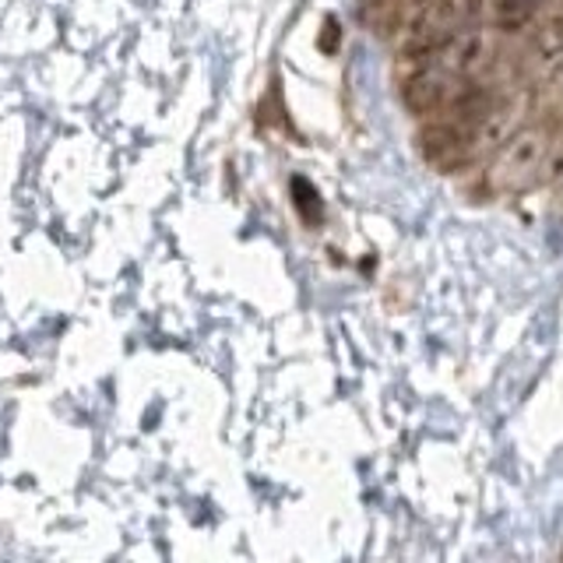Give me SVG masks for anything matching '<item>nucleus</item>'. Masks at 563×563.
I'll use <instances>...</instances> for the list:
<instances>
[{
    "label": "nucleus",
    "mask_w": 563,
    "mask_h": 563,
    "mask_svg": "<svg viewBox=\"0 0 563 563\" xmlns=\"http://www.w3.org/2000/svg\"><path fill=\"white\" fill-rule=\"evenodd\" d=\"M556 128L560 123L550 117L525 120L521 128L510 131L500 145L483 158V187L489 198H518V194L539 187Z\"/></svg>",
    "instance_id": "1"
},
{
    "label": "nucleus",
    "mask_w": 563,
    "mask_h": 563,
    "mask_svg": "<svg viewBox=\"0 0 563 563\" xmlns=\"http://www.w3.org/2000/svg\"><path fill=\"white\" fill-rule=\"evenodd\" d=\"M483 14V0H409L401 22V57L405 53H422L440 43H448L451 35L475 25V18Z\"/></svg>",
    "instance_id": "2"
},
{
    "label": "nucleus",
    "mask_w": 563,
    "mask_h": 563,
    "mask_svg": "<svg viewBox=\"0 0 563 563\" xmlns=\"http://www.w3.org/2000/svg\"><path fill=\"white\" fill-rule=\"evenodd\" d=\"M545 0H483V8L489 14V25L500 32L528 29L539 18Z\"/></svg>",
    "instance_id": "3"
},
{
    "label": "nucleus",
    "mask_w": 563,
    "mask_h": 563,
    "mask_svg": "<svg viewBox=\"0 0 563 563\" xmlns=\"http://www.w3.org/2000/svg\"><path fill=\"white\" fill-rule=\"evenodd\" d=\"M409 0H360V18L374 35H398Z\"/></svg>",
    "instance_id": "4"
},
{
    "label": "nucleus",
    "mask_w": 563,
    "mask_h": 563,
    "mask_svg": "<svg viewBox=\"0 0 563 563\" xmlns=\"http://www.w3.org/2000/svg\"><path fill=\"white\" fill-rule=\"evenodd\" d=\"M292 205L299 211V219H303L310 229H317V222H321V201H317V190L307 184V180H292Z\"/></svg>",
    "instance_id": "5"
},
{
    "label": "nucleus",
    "mask_w": 563,
    "mask_h": 563,
    "mask_svg": "<svg viewBox=\"0 0 563 563\" xmlns=\"http://www.w3.org/2000/svg\"><path fill=\"white\" fill-rule=\"evenodd\" d=\"M560 75H563V64H560Z\"/></svg>",
    "instance_id": "6"
}]
</instances>
